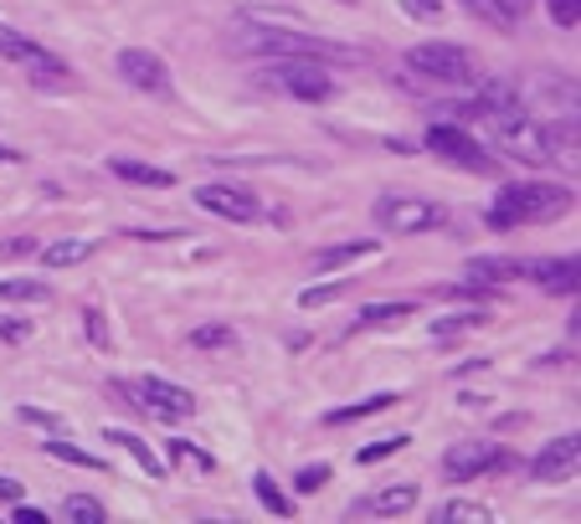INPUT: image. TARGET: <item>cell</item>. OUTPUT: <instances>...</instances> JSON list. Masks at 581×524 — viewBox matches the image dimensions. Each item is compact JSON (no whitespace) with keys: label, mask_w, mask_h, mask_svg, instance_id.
Masks as SVG:
<instances>
[{"label":"cell","mask_w":581,"mask_h":524,"mask_svg":"<svg viewBox=\"0 0 581 524\" xmlns=\"http://www.w3.org/2000/svg\"><path fill=\"white\" fill-rule=\"evenodd\" d=\"M458 6H463V11H474L478 21H489V26H499V31H509V26H515V21H509V15L499 11L494 0H458Z\"/></svg>","instance_id":"d6a6232c"},{"label":"cell","mask_w":581,"mask_h":524,"mask_svg":"<svg viewBox=\"0 0 581 524\" xmlns=\"http://www.w3.org/2000/svg\"><path fill=\"white\" fill-rule=\"evenodd\" d=\"M165 452H170V463H186V468H201V473H211V452H201V448H191V442H186V437H170V442H165Z\"/></svg>","instance_id":"f546056e"},{"label":"cell","mask_w":581,"mask_h":524,"mask_svg":"<svg viewBox=\"0 0 581 524\" xmlns=\"http://www.w3.org/2000/svg\"><path fill=\"white\" fill-rule=\"evenodd\" d=\"M0 160H21V154H15V150H0Z\"/></svg>","instance_id":"7bdbcfd3"},{"label":"cell","mask_w":581,"mask_h":524,"mask_svg":"<svg viewBox=\"0 0 581 524\" xmlns=\"http://www.w3.org/2000/svg\"><path fill=\"white\" fill-rule=\"evenodd\" d=\"M505 468H515V458L499 452V442H484V437L453 442V448L443 452V473L453 483H474V479H484V473H505Z\"/></svg>","instance_id":"ba28073f"},{"label":"cell","mask_w":581,"mask_h":524,"mask_svg":"<svg viewBox=\"0 0 581 524\" xmlns=\"http://www.w3.org/2000/svg\"><path fill=\"white\" fill-rule=\"evenodd\" d=\"M253 494H257V504H263V510H273L278 520H294V499H288L278 483H273V473H253Z\"/></svg>","instance_id":"603a6c76"},{"label":"cell","mask_w":581,"mask_h":524,"mask_svg":"<svg viewBox=\"0 0 581 524\" xmlns=\"http://www.w3.org/2000/svg\"><path fill=\"white\" fill-rule=\"evenodd\" d=\"M0 299L11 303H46L52 299V288L42 278H0Z\"/></svg>","instance_id":"d4e9b609"},{"label":"cell","mask_w":581,"mask_h":524,"mask_svg":"<svg viewBox=\"0 0 581 524\" xmlns=\"http://www.w3.org/2000/svg\"><path fill=\"white\" fill-rule=\"evenodd\" d=\"M484 119L494 124V135H499V150L505 154H515V160H525V165H546V160H551V139H546V129H540L520 104L494 108V114H484Z\"/></svg>","instance_id":"277c9868"},{"label":"cell","mask_w":581,"mask_h":524,"mask_svg":"<svg viewBox=\"0 0 581 524\" xmlns=\"http://www.w3.org/2000/svg\"><path fill=\"white\" fill-rule=\"evenodd\" d=\"M525 278L546 293H577V257H536L525 263Z\"/></svg>","instance_id":"5bb4252c"},{"label":"cell","mask_w":581,"mask_h":524,"mask_svg":"<svg viewBox=\"0 0 581 524\" xmlns=\"http://www.w3.org/2000/svg\"><path fill=\"white\" fill-rule=\"evenodd\" d=\"M0 499H21V483H15V479H0Z\"/></svg>","instance_id":"b9f144b4"},{"label":"cell","mask_w":581,"mask_h":524,"mask_svg":"<svg viewBox=\"0 0 581 524\" xmlns=\"http://www.w3.org/2000/svg\"><path fill=\"white\" fill-rule=\"evenodd\" d=\"M443 6H447V0H402V11L412 15V21H427V26L443 15Z\"/></svg>","instance_id":"d590c367"},{"label":"cell","mask_w":581,"mask_h":524,"mask_svg":"<svg viewBox=\"0 0 581 524\" xmlns=\"http://www.w3.org/2000/svg\"><path fill=\"white\" fill-rule=\"evenodd\" d=\"M447 222V211L427 195H381L376 201V226L391 232V237H418V232H433Z\"/></svg>","instance_id":"8992f818"},{"label":"cell","mask_w":581,"mask_h":524,"mask_svg":"<svg viewBox=\"0 0 581 524\" xmlns=\"http://www.w3.org/2000/svg\"><path fill=\"white\" fill-rule=\"evenodd\" d=\"M546 6H551V15H556V26H577L581 21V0H546Z\"/></svg>","instance_id":"8d00e7d4"},{"label":"cell","mask_w":581,"mask_h":524,"mask_svg":"<svg viewBox=\"0 0 581 524\" xmlns=\"http://www.w3.org/2000/svg\"><path fill=\"white\" fill-rule=\"evenodd\" d=\"M397 402V396H391V391H381V396H366V402H356V406H335V411H329V427H345V421H360V417H376V411H387V406Z\"/></svg>","instance_id":"cb8c5ba5"},{"label":"cell","mask_w":581,"mask_h":524,"mask_svg":"<svg viewBox=\"0 0 581 524\" xmlns=\"http://www.w3.org/2000/svg\"><path fill=\"white\" fill-rule=\"evenodd\" d=\"M418 504V483H387V489H376L366 504H356L350 514H381V520H397Z\"/></svg>","instance_id":"9a60e30c"},{"label":"cell","mask_w":581,"mask_h":524,"mask_svg":"<svg viewBox=\"0 0 581 524\" xmlns=\"http://www.w3.org/2000/svg\"><path fill=\"white\" fill-rule=\"evenodd\" d=\"M196 201H201V211L222 216V222H237V226L263 222V216H268V206H263V201H257L247 185H226V180H216V185H201V191H196Z\"/></svg>","instance_id":"9c48e42d"},{"label":"cell","mask_w":581,"mask_h":524,"mask_svg":"<svg viewBox=\"0 0 581 524\" xmlns=\"http://www.w3.org/2000/svg\"><path fill=\"white\" fill-rule=\"evenodd\" d=\"M406 442H412V437H402V432H397V437H376L371 448H360L356 458H360V463H381V458H391V452H402Z\"/></svg>","instance_id":"4dcf8cb0"},{"label":"cell","mask_w":581,"mask_h":524,"mask_svg":"<svg viewBox=\"0 0 581 524\" xmlns=\"http://www.w3.org/2000/svg\"><path fill=\"white\" fill-rule=\"evenodd\" d=\"M484 324H489V314H484V309H468V314L437 319V324H433V340H437V345H453L458 334H468V330H484Z\"/></svg>","instance_id":"7402d4cb"},{"label":"cell","mask_w":581,"mask_h":524,"mask_svg":"<svg viewBox=\"0 0 581 524\" xmlns=\"http://www.w3.org/2000/svg\"><path fill=\"white\" fill-rule=\"evenodd\" d=\"M376 247H381V242H371V237H366V242H340V247H319L309 268H314V272H335V268H345V263L376 257Z\"/></svg>","instance_id":"ac0fdd59"},{"label":"cell","mask_w":581,"mask_h":524,"mask_svg":"<svg viewBox=\"0 0 581 524\" xmlns=\"http://www.w3.org/2000/svg\"><path fill=\"white\" fill-rule=\"evenodd\" d=\"M15 524H46V514H42V510H27V504H21V510H15Z\"/></svg>","instance_id":"ab89813d"},{"label":"cell","mask_w":581,"mask_h":524,"mask_svg":"<svg viewBox=\"0 0 581 524\" xmlns=\"http://www.w3.org/2000/svg\"><path fill=\"white\" fill-rule=\"evenodd\" d=\"M468 272L484 278V284H509V278H525V263L520 257H474Z\"/></svg>","instance_id":"ffe728a7"},{"label":"cell","mask_w":581,"mask_h":524,"mask_svg":"<svg viewBox=\"0 0 581 524\" xmlns=\"http://www.w3.org/2000/svg\"><path fill=\"white\" fill-rule=\"evenodd\" d=\"M98 253V237H57L42 247V263L46 268H77V263H88Z\"/></svg>","instance_id":"e0dca14e"},{"label":"cell","mask_w":581,"mask_h":524,"mask_svg":"<svg viewBox=\"0 0 581 524\" xmlns=\"http://www.w3.org/2000/svg\"><path fill=\"white\" fill-rule=\"evenodd\" d=\"M83 330H88V340H93V345H98V350H108V345H114V334H108V319H104V309H93V303H88V309H83Z\"/></svg>","instance_id":"1f68e13d"},{"label":"cell","mask_w":581,"mask_h":524,"mask_svg":"<svg viewBox=\"0 0 581 524\" xmlns=\"http://www.w3.org/2000/svg\"><path fill=\"white\" fill-rule=\"evenodd\" d=\"M494 6H499V11H505L509 21H520V15L530 11V0H494Z\"/></svg>","instance_id":"f35d334b"},{"label":"cell","mask_w":581,"mask_h":524,"mask_svg":"<svg viewBox=\"0 0 581 524\" xmlns=\"http://www.w3.org/2000/svg\"><path fill=\"white\" fill-rule=\"evenodd\" d=\"M263 77L278 83L284 93H294V98H304V104H325L329 93H335L329 67H325V62H314V57H268Z\"/></svg>","instance_id":"52a82bcc"},{"label":"cell","mask_w":581,"mask_h":524,"mask_svg":"<svg viewBox=\"0 0 581 524\" xmlns=\"http://www.w3.org/2000/svg\"><path fill=\"white\" fill-rule=\"evenodd\" d=\"M325 483H329V463H314V468H298L294 489H298V494H319Z\"/></svg>","instance_id":"e575fe53"},{"label":"cell","mask_w":581,"mask_h":524,"mask_svg":"<svg viewBox=\"0 0 581 524\" xmlns=\"http://www.w3.org/2000/svg\"><path fill=\"white\" fill-rule=\"evenodd\" d=\"M135 406L139 411H149V417H165V421H180L196 411V396L186 386H176V381H160V375H145L135 386Z\"/></svg>","instance_id":"8fae6325"},{"label":"cell","mask_w":581,"mask_h":524,"mask_svg":"<svg viewBox=\"0 0 581 524\" xmlns=\"http://www.w3.org/2000/svg\"><path fill=\"white\" fill-rule=\"evenodd\" d=\"M62 514L77 520V524H104L108 520V510L98 504V499H88V494H67V499H62Z\"/></svg>","instance_id":"83f0119b"},{"label":"cell","mask_w":581,"mask_h":524,"mask_svg":"<svg viewBox=\"0 0 581 524\" xmlns=\"http://www.w3.org/2000/svg\"><path fill=\"white\" fill-rule=\"evenodd\" d=\"M114 175L119 180H129V185H155V191H165V185H176V175H170V170H160V165H139V160H114Z\"/></svg>","instance_id":"d6986e66"},{"label":"cell","mask_w":581,"mask_h":524,"mask_svg":"<svg viewBox=\"0 0 581 524\" xmlns=\"http://www.w3.org/2000/svg\"><path fill=\"white\" fill-rule=\"evenodd\" d=\"M412 309L418 303H366L360 309V319H356V330H381V324H402V319H412Z\"/></svg>","instance_id":"44dd1931"},{"label":"cell","mask_w":581,"mask_h":524,"mask_svg":"<svg viewBox=\"0 0 581 524\" xmlns=\"http://www.w3.org/2000/svg\"><path fill=\"white\" fill-rule=\"evenodd\" d=\"M237 345V330L222 324V319H211V324H196L191 330V350H232Z\"/></svg>","instance_id":"484cf974"},{"label":"cell","mask_w":581,"mask_h":524,"mask_svg":"<svg viewBox=\"0 0 581 524\" xmlns=\"http://www.w3.org/2000/svg\"><path fill=\"white\" fill-rule=\"evenodd\" d=\"M0 57H11V62H21L27 73H36L42 83H67V62L62 57H52L46 46H36L31 36H21V31H11V26H0Z\"/></svg>","instance_id":"30bf717a"},{"label":"cell","mask_w":581,"mask_h":524,"mask_svg":"<svg viewBox=\"0 0 581 524\" xmlns=\"http://www.w3.org/2000/svg\"><path fill=\"white\" fill-rule=\"evenodd\" d=\"M46 452H52V458H57V463H73V468H93V473H98V468H104V458H93V452H83V448H73V442H67V437H52V442H46Z\"/></svg>","instance_id":"f1b7e54d"},{"label":"cell","mask_w":581,"mask_h":524,"mask_svg":"<svg viewBox=\"0 0 581 524\" xmlns=\"http://www.w3.org/2000/svg\"><path fill=\"white\" fill-rule=\"evenodd\" d=\"M577 463H581V442L567 432V437H556V442H546V448L536 452L530 479H536V483H561V479H571V473H577Z\"/></svg>","instance_id":"4fadbf2b"},{"label":"cell","mask_w":581,"mask_h":524,"mask_svg":"<svg viewBox=\"0 0 581 524\" xmlns=\"http://www.w3.org/2000/svg\"><path fill=\"white\" fill-rule=\"evenodd\" d=\"M433 524H489V510L474 504V499H453V504H443L433 514Z\"/></svg>","instance_id":"4316f807"},{"label":"cell","mask_w":581,"mask_h":524,"mask_svg":"<svg viewBox=\"0 0 581 524\" xmlns=\"http://www.w3.org/2000/svg\"><path fill=\"white\" fill-rule=\"evenodd\" d=\"M571 211V191L556 185V180H520V185H505L489 206V226L494 232H515V226L530 222H556Z\"/></svg>","instance_id":"7a4b0ae2"},{"label":"cell","mask_w":581,"mask_h":524,"mask_svg":"<svg viewBox=\"0 0 581 524\" xmlns=\"http://www.w3.org/2000/svg\"><path fill=\"white\" fill-rule=\"evenodd\" d=\"M406 67L418 77H427V83H437V88H474L478 83V67L474 57L463 52V46L453 42H422L406 52Z\"/></svg>","instance_id":"3957f363"},{"label":"cell","mask_w":581,"mask_h":524,"mask_svg":"<svg viewBox=\"0 0 581 524\" xmlns=\"http://www.w3.org/2000/svg\"><path fill=\"white\" fill-rule=\"evenodd\" d=\"M340 6H356V0H340Z\"/></svg>","instance_id":"ee69618b"},{"label":"cell","mask_w":581,"mask_h":524,"mask_svg":"<svg viewBox=\"0 0 581 524\" xmlns=\"http://www.w3.org/2000/svg\"><path fill=\"white\" fill-rule=\"evenodd\" d=\"M232 46L237 52H253V57H314V62H360L356 46L325 42L314 31H278V21H247L242 15L237 31H232Z\"/></svg>","instance_id":"6da1fadb"},{"label":"cell","mask_w":581,"mask_h":524,"mask_svg":"<svg viewBox=\"0 0 581 524\" xmlns=\"http://www.w3.org/2000/svg\"><path fill=\"white\" fill-rule=\"evenodd\" d=\"M345 288H350V284H325V288H304V293H298V309H325V303H335V299H340Z\"/></svg>","instance_id":"836d02e7"},{"label":"cell","mask_w":581,"mask_h":524,"mask_svg":"<svg viewBox=\"0 0 581 524\" xmlns=\"http://www.w3.org/2000/svg\"><path fill=\"white\" fill-rule=\"evenodd\" d=\"M104 442H114V448H124V452H129V458H135V463L145 468V473H149V479H155V483H165V479H170V468H165V458H160V452H155V448H149L145 437H135V432H119V427H108V432H104Z\"/></svg>","instance_id":"2e32d148"},{"label":"cell","mask_w":581,"mask_h":524,"mask_svg":"<svg viewBox=\"0 0 581 524\" xmlns=\"http://www.w3.org/2000/svg\"><path fill=\"white\" fill-rule=\"evenodd\" d=\"M21 421H31V427H46V432H67V421L52 417V411H36V406H21Z\"/></svg>","instance_id":"74e56055"},{"label":"cell","mask_w":581,"mask_h":524,"mask_svg":"<svg viewBox=\"0 0 581 524\" xmlns=\"http://www.w3.org/2000/svg\"><path fill=\"white\" fill-rule=\"evenodd\" d=\"M119 77L129 83V88H139V93H170V67H165V57L160 52H149V46H124L119 52Z\"/></svg>","instance_id":"7c38bea8"},{"label":"cell","mask_w":581,"mask_h":524,"mask_svg":"<svg viewBox=\"0 0 581 524\" xmlns=\"http://www.w3.org/2000/svg\"><path fill=\"white\" fill-rule=\"evenodd\" d=\"M422 145L437 154V160H447V165H458V170H468V175H494L499 170V160H494L484 145H478L474 135H468V124H433L427 135H422Z\"/></svg>","instance_id":"5b68a950"},{"label":"cell","mask_w":581,"mask_h":524,"mask_svg":"<svg viewBox=\"0 0 581 524\" xmlns=\"http://www.w3.org/2000/svg\"><path fill=\"white\" fill-rule=\"evenodd\" d=\"M0 334H6V340H27L31 324H0Z\"/></svg>","instance_id":"60d3db41"}]
</instances>
